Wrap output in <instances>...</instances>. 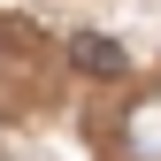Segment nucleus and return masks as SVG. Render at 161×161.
I'll return each mask as SVG.
<instances>
[{
    "label": "nucleus",
    "mask_w": 161,
    "mask_h": 161,
    "mask_svg": "<svg viewBox=\"0 0 161 161\" xmlns=\"http://www.w3.org/2000/svg\"><path fill=\"white\" fill-rule=\"evenodd\" d=\"M69 62L85 69V77H123V46L100 38V31H77V38H69Z\"/></svg>",
    "instance_id": "obj_2"
},
{
    "label": "nucleus",
    "mask_w": 161,
    "mask_h": 161,
    "mask_svg": "<svg viewBox=\"0 0 161 161\" xmlns=\"http://www.w3.org/2000/svg\"><path fill=\"white\" fill-rule=\"evenodd\" d=\"M115 146H123L130 161H161V92L123 100V115H115Z\"/></svg>",
    "instance_id": "obj_1"
}]
</instances>
